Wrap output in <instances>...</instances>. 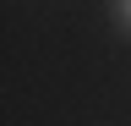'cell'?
<instances>
[{"instance_id": "obj_1", "label": "cell", "mask_w": 131, "mask_h": 126, "mask_svg": "<svg viewBox=\"0 0 131 126\" xmlns=\"http://www.w3.org/2000/svg\"><path fill=\"white\" fill-rule=\"evenodd\" d=\"M115 6H120V22H131V0H115Z\"/></svg>"}]
</instances>
